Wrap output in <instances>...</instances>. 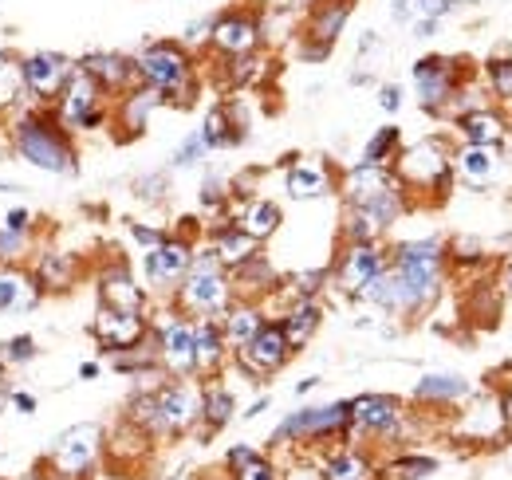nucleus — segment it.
Listing matches in <instances>:
<instances>
[{
  "instance_id": "obj_1",
  "label": "nucleus",
  "mask_w": 512,
  "mask_h": 480,
  "mask_svg": "<svg viewBox=\"0 0 512 480\" xmlns=\"http://www.w3.org/2000/svg\"><path fill=\"white\" fill-rule=\"evenodd\" d=\"M446 240L422 237V240H398L390 248V264L383 276H375L363 292L359 303L379 307L383 315L398 319H418L422 311H430L442 284H446Z\"/></svg>"
},
{
  "instance_id": "obj_2",
  "label": "nucleus",
  "mask_w": 512,
  "mask_h": 480,
  "mask_svg": "<svg viewBox=\"0 0 512 480\" xmlns=\"http://www.w3.org/2000/svg\"><path fill=\"white\" fill-rule=\"evenodd\" d=\"M8 154L28 162L40 174L75 178L79 174V146L75 134L64 130L48 107H16L8 119Z\"/></svg>"
},
{
  "instance_id": "obj_3",
  "label": "nucleus",
  "mask_w": 512,
  "mask_h": 480,
  "mask_svg": "<svg viewBox=\"0 0 512 480\" xmlns=\"http://www.w3.org/2000/svg\"><path fill=\"white\" fill-rule=\"evenodd\" d=\"M134 67H138V83L154 87L166 99V107L190 111L201 95V67L182 40H146L134 52Z\"/></svg>"
},
{
  "instance_id": "obj_4",
  "label": "nucleus",
  "mask_w": 512,
  "mask_h": 480,
  "mask_svg": "<svg viewBox=\"0 0 512 480\" xmlns=\"http://www.w3.org/2000/svg\"><path fill=\"white\" fill-rule=\"evenodd\" d=\"M398 185L406 189L410 205L414 201H446L453 189V146L446 138H418L398 150L390 162Z\"/></svg>"
},
{
  "instance_id": "obj_5",
  "label": "nucleus",
  "mask_w": 512,
  "mask_h": 480,
  "mask_svg": "<svg viewBox=\"0 0 512 480\" xmlns=\"http://www.w3.org/2000/svg\"><path fill=\"white\" fill-rule=\"evenodd\" d=\"M233 280H229V268L217 260V252L205 244V248H193L190 272L186 280L174 288L170 303L190 315V319H221L229 307H233Z\"/></svg>"
},
{
  "instance_id": "obj_6",
  "label": "nucleus",
  "mask_w": 512,
  "mask_h": 480,
  "mask_svg": "<svg viewBox=\"0 0 512 480\" xmlns=\"http://www.w3.org/2000/svg\"><path fill=\"white\" fill-rule=\"evenodd\" d=\"M347 429H351V402L343 398L327 406H300L272 429V445L276 449H292V445L320 449L331 441H347Z\"/></svg>"
},
{
  "instance_id": "obj_7",
  "label": "nucleus",
  "mask_w": 512,
  "mask_h": 480,
  "mask_svg": "<svg viewBox=\"0 0 512 480\" xmlns=\"http://www.w3.org/2000/svg\"><path fill=\"white\" fill-rule=\"evenodd\" d=\"M48 111L71 134H99V130L111 126V95L75 63L71 79L64 83V91L56 95V103Z\"/></svg>"
},
{
  "instance_id": "obj_8",
  "label": "nucleus",
  "mask_w": 512,
  "mask_h": 480,
  "mask_svg": "<svg viewBox=\"0 0 512 480\" xmlns=\"http://www.w3.org/2000/svg\"><path fill=\"white\" fill-rule=\"evenodd\" d=\"M103 437H107V433H103V425H95V421L71 425V429H64V433L52 441L44 465L52 469L56 480H87L91 469L99 465V457H103Z\"/></svg>"
},
{
  "instance_id": "obj_9",
  "label": "nucleus",
  "mask_w": 512,
  "mask_h": 480,
  "mask_svg": "<svg viewBox=\"0 0 512 480\" xmlns=\"http://www.w3.org/2000/svg\"><path fill=\"white\" fill-rule=\"evenodd\" d=\"M150 335L158 347V362L166 378H197V359H193V319L182 315L174 303H166L150 319Z\"/></svg>"
},
{
  "instance_id": "obj_10",
  "label": "nucleus",
  "mask_w": 512,
  "mask_h": 480,
  "mask_svg": "<svg viewBox=\"0 0 512 480\" xmlns=\"http://www.w3.org/2000/svg\"><path fill=\"white\" fill-rule=\"evenodd\" d=\"M193 248H197L193 240L178 237V233H166L162 244H154V248L142 252V288H146V296H158V300L170 303L174 288L190 272Z\"/></svg>"
},
{
  "instance_id": "obj_11",
  "label": "nucleus",
  "mask_w": 512,
  "mask_h": 480,
  "mask_svg": "<svg viewBox=\"0 0 512 480\" xmlns=\"http://www.w3.org/2000/svg\"><path fill=\"white\" fill-rule=\"evenodd\" d=\"M347 402H351L347 445H351V437H371V445L402 441V429H406L402 398H394V394H359V398H347Z\"/></svg>"
},
{
  "instance_id": "obj_12",
  "label": "nucleus",
  "mask_w": 512,
  "mask_h": 480,
  "mask_svg": "<svg viewBox=\"0 0 512 480\" xmlns=\"http://www.w3.org/2000/svg\"><path fill=\"white\" fill-rule=\"evenodd\" d=\"M75 71V60L67 52L56 48H40V52H28L20 56V91H24V103L32 107H52L56 95L64 91V83Z\"/></svg>"
},
{
  "instance_id": "obj_13",
  "label": "nucleus",
  "mask_w": 512,
  "mask_h": 480,
  "mask_svg": "<svg viewBox=\"0 0 512 480\" xmlns=\"http://www.w3.org/2000/svg\"><path fill=\"white\" fill-rule=\"evenodd\" d=\"M390 264V248L383 240H363V244H343L339 256L331 260V288H339L343 296L359 300V292L383 276Z\"/></svg>"
},
{
  "instance_id": "obj_14",
  "label": "nucleus",
  "mask_w": 512,
  "mask_h": 480,
  "mask_svg": "<svg viewBox=\"0 0 512 480\" xmlns=\"http://www.w3.org/2000/svg\"><path fill=\"white\" fill-rule=\"evenodd\" d=\"M260 48H264V36H260V12L253 4H233L213 16V32H209L213 56L233 60V56H249Z\"/></svg>"
},
{
  "instance_id": "obj_15",
  "label": "nucleus",
  "mask_w": 512,
  "mask_h": 480,
  "mask_svg": "<svg viewBox=\"0 0 512 480\" xmlns=\"http://www.w3.org/2000/svg\"><path fill=\"white\" fill-rule=\"evenodd\" d=\"M410 83H414V95H418L422 111L442 115L449 107V99L457 95V87L465 83V71H461V60L422 56V60H414V67H410Z\"/></svg>"
},
{
  "instance_id": "obj_16",
  "label": "nucleus",
  "mask_w": 512,
  "mask_h": 480,
  "mask_svg": "<svg viewBox=\"0 0 512 480\" xmlns=\"http://www.w3.org/2000/svg\"><path fill=\"white\" fill-rule=\"evenodd\" d=\"M154 402H158V418L166 437H186L197 429L201 418V378H166L154 386Z\"/></svg>"
},
{
  "instance_id": "obj_17",
  "label": "nucleus",
  "mask_w": 512,
  "mask_h": 480,
  "mask_svg": "<svg viewBox=\"0 0 512 480\" xmlns=\"http://www.w3.org/2000/svg\"><path fill=\"white\" fill-rule=\"evenodd\" d=\"M292 347H288V339H284V331H280V323L276 319H268L260 331L253 335V343L249 347H241L233 362H237V370L245 374V378H253V382H264V378H272V374H280L288 362H292Z\"/></svg>"
},
{
  "instance_id": "obj_18",
  "label": "nucleus",
  "mask_w": 512,
  "mask_h": 480,
  "mask_svg": "<svg viewBox=\"0 0 512 480\" xmlns=\"http://www.w3.org/2000/svg\"><path fill=\"white\" fill-rule=\"evenodd\" d=\"M91 335L99 343V355H115L127 351L134 343H142L150 335V315L146 311H119V307H95L91 315Z\"/></svg>"
},
{
  "instance_id": "obj_19",
  "label": "nucleus",
  "mask_w": 512,
  "mask_h": 480,
  "mask_svg": "<svg viewBox=\"0 0 512 480\" xmlns=\"http://www.w3.org/2000/svg\"><path fill=\"white\" fill-rule=\"evenodd\" d=\"M95 292L103 307H119V311H150V296L138 284L134 268L123 256H111L99 272H95Z\"/></svg>"
},
{
  "instance_id": "obj_20",
  "label": "nucleus",
  "mask_w": 512,
  "mask_h": 480,
  "mask_svg": "<svg viewBox=\"0 0 512 480\" xmlns=\"http://www.w3.org/2000/svg\"><path fill=\"white\" fill-rule=\"evenodd\" d=\"M28 272L36 276V284H40L44 296H67V292H75L83 264H79L75 252L56 248V244H44V248H36L28 256Z\"/></svg>"
},
{
  "instance_id": "obj_21",
  "label": "nucleus",
  "mask_w": 512,
  "mask_h": 480,
  "mask_svg": "<svg viewBox=\"0 0 512 480\" xmlns=\"http://www.w3.org/2000/svg\"><path fill=\"white\" fill-rule=\"evenodd\" d=\"M166 107V99L154 91V87H146V83H138V87H130L127 95H119L115 103H111V126H115V138L119 142H134V138H142L146 134V126L154 119V111H162Z\"/></svg>"
},
{
  "instance_id": "obj_22",
  "label": "nucleus",
  "mask_w": 512,
  "mask_h": 480,
  "mask_svg": "<svg viewBox=\"0 0 512 480\" xmlns=\"http://www.w3.org/2000/svg\"><path fill=\"white\" fill-rule=\"evenodd\" d=\"M351 16H355V0H312L304 12L300 36L312 44H323V48H335L339 36L347 32Z\"/></svg>"
},
{
  "instance_id": "obj_23",
  "label": "nucleus",
  "mask_w": 512,
  "mask_h": 480,
  "mask_svg": "<svg viewBox=\"0 0 512 480\" xmlns=\"http://www.w3.org/2000/svg\"><path fill=\"white\" fill-rule=\"evenodd\" d=\"M75 63L111 95V103L119 95H127L130 87H138V67H134V56H127V52H87Z\"/></svg>"
},
{
  "instance_id": "obj_24",
  "label": "nucleus",
  "mask_w": 512,
  "mask_h": 480,
  "mask_svg": "<svg viewBox=\"0 0 512 480\" xmlns=\"http://www.w3.org/2000/svg\"><path fill=\"white\" fill-rule=\"evenodd\" d=\"M398 189V178L390 166H367V162H355L343 178H339V193H343V205H371L379 201L383 193Z\"/></svg>"
},
{
  "instance_id": "obj_25",
  "label": "nucleus",
  "mask_w": 512,
  "mask_h": 480,
  "mask_svg": "<svg viewBox=\"0 0 512 480\" xmlns=\"http://www.w3.org/2000/svg\"><path fill=\"white\" fill-rule=\"evenodd\" d=\"M197 130H201L209 154H213V150H233V146H241V142L249 138V119L241 115L237 103H213V107L205 111V122H201Z\"/></svg>"
},
{
  "instance_id": "obj_26",
  "label": "nucleus",
  "mask_w": 512,
  "mask_h": 480,
  "mask_svg": "<svg viewBox=\"0 0 512 480\" xmlns=\"http://www.w3.org/2000/svg\"><path fill=\"white\" fill-rule=\"evenodd\" d=\"M44 303V292L28 264H0V315H28Z\"/></svg>"
},
{
  "instance_id": "obj_27",
  "label": "nucleus",
  "mask_w": 512,
  "mask_h": 480,
  "mask_svg": "<svg viewBox=\"0 0 512 480\" xmlns=\"http://www.w3.org/2000/svg\"><path fill=\"white\" fill-rule=\"evenodd\" d=\"M501 174V146H453V178H461L473 189H489Z\"/></svg>"
},
{
  "instance_id": "obj_28",
  "label": "nucleus",
  "mask_w": 512,
  "mask_h": 480,
  "mask_svg": "<svg viewBox=\"0 0 512 480\" xmlns=\"http://www.w3.org/2000/svg\"><path fill=\"white\" fill-rule=\"evenodd\" d=\"M229 280H233V296L237 300H253V303H264L268 296H276V288H280V276H276V268L268 264L264 252H256L245 264H237L229 272Z\"/></svg>"
},
{
  "instance_id": "obj_29",
  "label": "nucleus",
  "mask_w": 512,
  "mask_h": 480,
  "mask_svg": "<svg viewBox=\"0 0 512 480\" xmlns=\"http://www.w3.org/2000/svg\"><path fill=\"white\" fill-rule=\"evenodd\" d=\"M284 189H288L292 201H320L335 189V174H331V166L323 158H300V162L288 166Z\"/></svg>"
},
{
  "instance_id": "obj_30",
  "label": "nucleus",
  "mask_w": 512,
  "mask_h": 480,
  "mask_svg": "<svg viewBox=\"0 0 512 480\" xmlns=\"http://www.w3.org/2000/svg\"><path fill=\"white\" fill-rule=\"evenodd\" d=\"M320 473L323 480H375L379 465H375V457L367 449L339 441L335 449H327L320 457Z\"/></svg>"
},
{
  "instance_id": "obj_31",
  "label": "nucleus",
  "mask_w": 512,
  "mask_h": 480,
  "mask_svg": "<svg viewBox=\"0 0 512 480\" xmlns=\"http://www.w3.org/2000/svg\"><path fill=\"white\" fill-rule=\"evenodd\" d=\"M193 359H197V378H217L225 362L233 359L217 319H193Z\"/></svg>"
},
{
  "instance_id": "obj_32",
  "label": "nucleus",
  "mask_w": 512,
  "mask_h": 480,
  "mask_svg": "<svg viewBox=\"0 0 512 480\" xmlns=\"http://www.w3.org/2000/svg\"><path fill=\"white\" fill-rule=\"evenodd\" d=\"M237 418V394L217 378H201V418H197V429L205 437L221 433L229 421Z\"/></svg>"
},
{
  "instance_id": "obj_33",
  "label": "nucleus",
  "mask_w": 512,
  "mask_h": 480,
  "mask_svg": "<svg viewBox=\"0 0 512 480\" xmlns=\"http://www.w3.org/2000/svg\"><path fill=\"white\" fill-rule=\"evenodd\" d=\"M276 323H280L288 347H292V351H304V347L316 339V331L323 327V303L320 300H288V307L276 315Z\"/></svg>"
},
{
  "instance_id": "obj_34",
  "label": "nucleus",
  "mask_w": 512,
  "mask_h": 480,
  "mask_svg": "<svg viewBox=\"0 0 512 480\" xmlns=\"http://www.w3.org/2000/svg\"><path fill=\"white\" fill-rule=\"evenodd\" d=\"M217 323H221V335H225L229 355H237L241 347H249V343H253V335L268 323V315H264V303L233 300V307H229Z\"/></svg>"
},
{
  "instance_id": "obj_35",
  "label": "nucleus",
  "mask_w": 512,
  "mask_h": 480,
  "mask_svg": "<svg viewBox=\"0 0 512 480\" xmlns=\"http://www.w3.org/2000/svg\"><path fill=\"white\" fill-rule=\"evenodd\" d=\"M453 122H457L461 142H473V146H505V138H509V119L497 107L465 111V115H457Z\"/></svg>"
},
{
  "instance_id": "obj_36",
  "label": "nucleus",
  "mask_w": 512,
  "mask_h": 480,
  "mask_svg": "<svg viewBox=\"0 0 512 480\" xmlns=\"http://www.w3.org/2000/svg\"><path fill=\"white\" fill-rule=\"evenodd\" d=\"M233 221H237V229H245L249 237L264 244L268 237L280 233V225H284V209H280L272 197H249V201L233 205Z\"/></svg>"
},
{
  "instance_id": "obj_37",
  "label": "nucleus",
  "mask_w": 512,
  "mask_h": 480,
  "mask_svg": "<svg viewBox=\"0 0 512 480\" xmlns=\"http://www.w3.org/2000/svg\"><path fill=\"white\" fill-rule=\"evenodd\" d=\"M469 398H473V386H469V378H461V374H422L418 386H414V402H418V406H438V410H446V406H461V402H469Z\"/></svg>"
},
{
  "instance_id": "obj_38",
  "label": "nucleus",
  "mask_w": 512,
  "mask_h": 480,
  "mask_svg": "<svg viewBox=\"0 0 512 480\" xmlns=\"http://www.w3.org/2000/svg\"><path fill=\"white\" fill-rule=\"evenodd\" d=\"M209 248L217 252V260L233 272L237 264H245L249 256L260 252V240H253L245 229H237V221H221V225H213L209 229Z\"/></svg>"
},
{
  "instance_id": "obj_39",
  "label": "nucleus",
  "mask_w": 512,
  "mask_h": 480,
  "mask_svg": "<svg viewBox=\"0 0 512 480\" xmlns=\"http://www.w3.org/2000/svg\"><path fill=\"white\" fill-rule=\"evenodd\" d=\"M225 473L229 480H280V469L272 465V457H264L253 445H233L225 453Z\"/></svg>"
},
{
  "instance_id": "obj_40",
  "label": "nucleus",
  "mask_w": 512,
  "mask_h": 480,
  "mask_svg": "<svg viewBox=\"0 0 512 480\" xmlns=\"http://www.w3.org/2000/svg\"><path fill=\"white\" fill-rule=\"evenodd\" d=\"M111 366L127 378H146V374H162V362H158V347H154V335H146L142 343H134L127 351H115Z\"/></svg>"
},
{
  "instance_id": "obj_41",
  "label": "nucleus",
  "mask_w": 512,
  "mask_h": 480,
  "mask_svg": "<svg viewBox=\"0 0 512 480\" xmlns=\"http://www.w3.org/2000/svg\"><path fill=\"white\" fill-rule=\"evenodd\" d=\"M20 103H24V91H20V56L0 44V119L12 115Z\"/></svg>"
},
{
  "instance_id": "obj_42",
  "label": "nucleus",
  "mask_w": 512,
  "mask_h": 480,
  "mask_svg": "<svg viewBox=\"0 0 512 480\" xmlns=\"http://www.w3.org/2000/svg\"><path fill=\"white\" fill-rule=\"evenodd\" d=\"M430 473H438V461H434V457L398 453V457H390L386 465H379V477L375 480H426Z\"/></svg>"
},
{
  "instance_id": "obj_43",
  "label": "nucleus",
  "mask_w": 512,
  "mask_h": 480,
  "mask_svg": "<svg viewBox=\"0 0 512 480\" xmlns=\"http://www.w3.org/2000/svg\"><path fill=\"white\" fill-rule=\"evenodd\" d=\"M398 150H402V130H398V126H379V130L367 138L359 162H367V166H390V162L398 158Z\"/></svg>"
},
{
  "instance_id": "obj_44",
  "label": "nucleus",
  "mask_w": 512,
  "mask_h": 480,
  "mask_svg": "<svg viewBox=\"0 0 512 480\" xmlns=\"http://www.w3.org/2000/svg\"><path fill=\"white\" fill-rule=\"evenodd\" d=\"M288 292V300H320L323 288H331V264L323 268H304L296 276H288V284H280Z\"/></svg>"
},
{
  "instance_id": "obj_45",
  "label": "nucleus",
  "mask_w": 512,
  "mask_h": 480,
  "mask_svg": "<svg viewBox=\"0 0 512 480\" xmlns=\"http://www.w3.org/2000/svg\"><path fill=\"white\" fill-rule=\"evenodd\" d=\"M36 359H40V347H36L32 335H12V339L0 343V374H16Z\"/></svg>"
},
{
  "instance_id": "obj_46",
  "label": "nucleus",
  "mask_w": 512,
  "mask_h": 480,
  "mask_svg": "<svg viewBox=\"0 0 512 480\" xmlns=\"http://www.w3.org/2000/svg\"><path fill=\"white\" fill-rule=\"evenodd\" d=\"M485 91H489V99H497V103H512V60L509 56H497V60L485 63Z\"/></svg>"
},
{
  "instance_id": "obj_47",
  "label": "nucleus",
  "mask_w": 512,
  "mask_h": 480,
  "mask_svg": "<svg viewBox=\"0 0 512 480\" xmlns=\"http://www.w3.org/2000/svg\"><path fill=\"white\" fill-rule=\"evenodd\" d=\"M36 233H12L0 229V264H28V256L36 252Z\"/></svg>"
},
{
  "instance_id": "obj_48",
  "label": "nucleus",
  "mask_w": 512,
  "mask_h": 480,
  "mask_svg": "<svg viewBox=\"0 0 512 480\" xmlns=\"http://www.w3.org/2000/svg\"><path fill=\"white\" fill-rule=\"evenodd\" d=\"M205 154H209V146H205L201 130H193V134H186V138H182V146L174 150L170 170H193V166H201V162H205Z\"/></svg>"
},
{
  "instance_id": "obj_49",
  "label": "nucleus",
  "mask_w": 512,
  "mask_h": 480,
  "mask_svg": "<svg viewBox=\"0 0 512 480\" xmlns=\"http://www.w3.org/2000/svg\"><path fill=\"white\" fill-rule=\"evenodd\" d=\"M166 193H170V174H166V170H158V174H142V178L134 181V197L146 201V205L166 201Z\"/></svg>"
},
{
  "instance_id": "obj_50",
  "label": "nucleus",
  "mask_w": 512,
  "mask_h": 480,
  "mask_svg": "<svg viewBox=\"0 0 512 480\" xmlns=\"http://www.w3.org/2000/svg\"><path fill=\"white\" fill-rule=\"evenodd\" d=\"M209 32H213V16H197V20H190L186 24V32L178 36L190 52H201V48H209Z\"/></svg>"
},
{
  "instance_id": "obj_51",
  "label": "nucleus",
  "mask_w": 512,
  "mask_h": 480,
  "mask_svg": "<svg viewBox=\"0 0 512 480\" xmlns=\"http://www.w3.org/2000/svg\"><path fill=\"white\" fill-rule=\"evenodd\" d=\"M461 8V0H414V20L422 16V20H449L453 12Z\"/></svg>"
},
{
  "instance_id": "obj_52",
  "label": "nucleus",
  "mask_w": 512,
  "mask_h": 480,
  "mask_svg": "<svg viewBox=\"0 0 512 480\" xmlns=\"http://www.w3.org/2000/svg\"><path fill=\"white\" fill-rule=\"evenodd\" d=\"M0 229H12V233H36V213L24 209V205H12V209L0 217Z\"/></svg>"
},
{
  "instance_id": "obj_53",
  "label": "nucleus",
  "mask_w": 512,
  "mask_h": 480,
  "mask_svg": "<svg viewBox=\"0 0 512 480\" xmlns=\"http://www.w3.org/2000/svg\"><path fill=\"white\" fill-rule=\"evenodd\" d=\"M127 233H130V240L142 248V252L166 240V229H154V225H142V221H127Z\"/></svg>"
},
{
  "instance_id": "obj_54",
  "label": "nucleus",
  "mask_w": 512,
  "mask_h": 480,
  "mask_svg": "<svg viewBox=\"0 0 512 480\" xmlns=\"http://www.w3.org/2000/svg\"><path fill=\"white\" fill-rule=\"evenodd\" d=\"M4 406H8V410H16V414H24V418H32L40 402H36V394H28V390H16V386H12V390H8V398H4Z\"/></svg>"
},
{
  "instance_id": "obj_55",
  "label": "nucleus",
  "mask_w": 512,
  "mask_h": 480,
  "mask_svg": "<svg viewBox=\"0 0 512 480\" xmlns=\"http://www.w3.org/2000/svg\"><path fill=\"white\" fill-rule=\"evenodd\" d=\"M402 103H406V99H402V87H398V83H383V87H379V107H383L386 115H398Z\"/></svg>"
},
{
  "instance_id": "obj_56",
  "label": "nucleus",
  "mask_w": 512,
  "mask_h": 480,
  "mask_svg": "<svg viewBox=\"0 0 512 480\" xmlns=\"http://www.w3.org/2000/svg\"><path fill=\"white\" fill-rule=\"evenodd\" d=\"M280 480H323L320 461H296V465H288V473Z\"/></svg>"
},
{
  "instance_id": "obj_57",
  "label": "nucleus",
  "mask_w": 512,
  "mask_h": 480,
  "mask_svg": "<svg viewBox=\"0 0 512 480\" xmlns=\"http://www.w3.org/2000/svg\"><path fill=\"white\" fill-rule=\"evenodd\" d=\"M390 20L394 24H410L414 20V0H390Z\"/></svg>"
},
{
  "instance_id": "obj_58",
  "label": "nucleus",
  "mask_w": 512,
  "mask_h": 480,
  "mask_svg": "<svg viewBox=\"0 0 512 480\" xmlns=\"http://www.w3.org/2000/svg\"><path fill=\"white\" fill-rule=\"evenodd\" d=\"M410 28H414V36H418V40H430V36H438V32H442V24H438V20H422V16H418V20H410Z\"/></svg>"
},
{
  "instance_id": "obj_59",
  "label": "nucleus",
  "mask_w": 512,
  "mask_h": 480,
  "mask_svg": "<svg viewBox=\"0 0 512 480\" xmlns=\"http://www.w3.org/2000/svg\"><path fill=\"white\" fill-rule=\"evenodd\" d=\"M99 370H103V362L87 359L83 366H79V382H95V378H99Z\"/></svg>"
},
{
  "instance_id": "obj_60",
  "label": "nucleus",
  "mask_w": 512,
  "mask_h": 480,
  "mask_svg": "<svg viewBox=\"0 0 512 480\" xmlns=\"http://www.w3.org/2000/svg\"><path fill=\"white\" fill-rule=\"evenodd\" d=\"M497 410H501V421H505V425H512V386L501 394V406H497Z\"/></svg>"
},
{
  "instance_id": "obj_61",
  "label": "nucleus",
  "mask_w": 512,
  "mask_h": 480,
  "mask_svg": "<svg viewBox=\"0 0 512 480\" xmlns=\"http://www.w3.org/2000/svg\"><path fill=\"white\" fill-rule=\"evenodd\" d=\"M323 378L320 374H312V378H304V382H296V394H300V398H304V394H312V390H316V386H320Z\"/></svg>"
},
{
  "instance_id": "obj_62",
  "label": "nucleus",
  "mask_w": 512,
  "mask_h": 480,
  "mask_svg": "<svg viewBox=\"0 0 512 480\" xmlns=\"http://www.w3.org/2000/svg\"><path fill=\"white\" fill-rule=\"evenodd\" d=\"M268 406H272V398H256L253 406H249V410H245V418H260V414H264V410H268Z\"/></svg>"
},
{
  "instance_id": "obj_63",
  "label": "nucleus",
  "mask_w": 512,
  "mask_h": 480,
  "mask_svg": "<svg viewBox=\"0 0 512 480\" xmlns=\"http://www.w3.org/2000/svg\"><path fill=\"white\" fill-rule=\"evenodd\" d=\"M501 284H505V296L512 300V260L505 264V272H501Z\"/></svg>"
}]
</instances>
